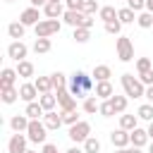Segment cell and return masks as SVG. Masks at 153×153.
I'll use <instances>...</instances> for the list:
<instances>
[{"instance_id":"7402d4cb","label":"cell","mask_w":153,"mask_h":153,"mask_svg":"<svg viewBox=\"0 0 153 153\" xmlns=\"http://www.w3.org/2000/svg\"><path fill=\"white\" fill-rule=\"evenodd\" d=\"M24 24L22 22H12L10 26H7V33H10V38H14V41H22L24 38Z\"/></svg>"},{"instance_id":"f1b7e54d","label":"cell","mask_w":153,"mask_h":153,"mask_svg":"<svg viewBox=\"0 0 153 153\" xmlns=\"http://www.w3.org/2000/svg\"><path fill=\"white\" fill-rule=\"evenodd\" d=\"M33 84H36V88H38V93H41V96H43V93H50V88H53L50 76H38Z\"/></svg>"},{"instance_id":"bcb514c9","label":"cell","mask_w":153,"mask_h":153,"mask_svg":"<svg viewBox=\"0 0 153 153\" xmlns=\"http://www.w3.org/2000/svg\"><path fill=\"white\" fill-rule=\"evenodd\" d=\"M41 153H57V146L55 143H43V151Z\"/></svg>"},{"instance_id":"ba28073f","label":"cell","mask_w":153,"mask_h":153,"mask_svg":"<svg viewBox=\"0 0 153 153\" xmlns=\"http://www.w3.org/2000/svg\"><path fill=\"white\" fill-rule=\"evenodd\" d=\"M57 105L62 108V112L76 110V98L69 93V88H60V91H57Z\"/></svg>"},{"instance_id":"5b68a950","label":"cell","mask_w":153,"mask_h":153,"mask_svg":"<svg viewBox=\"0 0 153 153\" xmlns=\"http://www.w3.org/2000/svg\"><path fill=\"white\" fill-rule=\"evenodd\" d=\"M115 48H117V57L122 62H131L134 60V43L129 41V36H120L117 43H115Z\"/></svg>"},{"instance_id":"30bf717a","label":"cell","mask_w":153,"mask_h":153,"mask_svg":"<svg viewBox=\"0 0 153 153\" xmlns=\"http://www.w3.org/2000/svg\"><path fill=\"white\" fill-rule=\"evenodd\" d=\"M26 141H29V136H24V134H12V139L7 141V151L10 153H26L29 148H26Z\"/></svg>"},{"instance_id":"7c38bea8","label":"cell","mask_w":153,"mask_h":153,"mask_svg":"<svg viewBox=\"0 0 153 153\" xmlns=\"http://www.w3.org/2000/svg\"><path fill=\"white\" fill-rule=\"evenodd\" d=\"M17 69H12V67H5L2 72H0V91H5V88H14V81H17Z\"/></svg>"},{"instance_id":"d4e9b609","label":"cell","mask_w":153,"mask_h":153,"mask_svg":"<svg viewBox=\"0 0 153 153\" xmlns=\"http://www.w3.org/2000/svg\"><path fill=\"white\" fill-rule=\"evenodd\" d=\"M136 122H139L136 115H122V117H120V129L134 131V129H136Z\"/></svg>"},{"instance_id":"f35d334b","label":"cell","mask_w":153,"mask_h":153,"mask_svg":"<svg viewBox=\"0 0 153 153\" xmlns=\"http://www.w3.org/2000/svg\"><path fill=\"white\" fill-rule=\"evenodd\" d=\"M62 122L72 127V124H76V122H81V120H79V115H76V110H69V112H62Z\"/></svg>"},{"instance_id":"f5cc1de1","label":"cell","mask_w":153,"mask_h":153,"mask_svg":"<svg viewBox=\"0 0 153 153\" xmlns=\"http://www.w3.org/2000/svg\"><path fill=\"white\" fill-rule=\"evenodd\" d=\"M129 153H143L141 148H129Z\"/></svg>"},{"instance_id":"8fae6325","label":"cell","mask_w":153,"mask_h":153,"mask_svg":"<svg viewBox=\"0 0 153 153\" xmlns=\"http://www.w3.org/2000/svg\"><path fill=\"white\" fill-rule=\"evenodd\" d=\"M26 53H29V48H26L22 41H12V43L7 45V55H10L12 60H17V62L26 60Z\"/></svg>"},{"instance_id":"484cf974","label":"cell","mask_w":153,"mask_h":153,"mask_svg":"<svg viewBox=\"0 0 153 153\" xmlns=\"http://www.w3.org/2000/svg\"><path fill=\"white\" fill-rule=\"evenodd\" d=\"M98 17L108 24V22H115L117 19V10L112 7V5H105V7H100V12H98Z\"/></svg>"},{"instance_id":"db71d44e","label":"cell","mask_w":153,"mask_h":153,"mask_svg":"<svg viewBox=\"0 0 153 153\" xmlns=\"http://www.w3.org/2000/svg\"><path fill=\"white\" fill-rule=\"evenodd\" d=\"M115 153H129V148H117Z\"/></svg>"},{"instance_id":"1f68e13d","label":"cell","mask_w":153,"mask_h":153,"mask_svg":"<svg viewBox=\"0 0 153 153\" xmlns=\"http://www.w3.org/2000/svg\"><path fill=\"white\" fill-rule=\"evenodd\" d=\"M136 117H139V120H146V122H153V103L141 105L139 112H136Z\"/></svg>"},{"instance_id":"836d02e7","label":"cell","mask_w":153,"mask_h":153,"mask_svg":"<svg viewBox=\"0 0 153 153\" xmlns=\"http://www.w3.org/2000/svg\"><path fill=\"white\" fill-rule=\"evenodd\" d=\"M2 93V103H7V105H12L17 98H19V88H5V91H0Z\"/></svg>"},{"instance_id":"8d00e7d4","label":"cell","mask_w":153,"mask_h":153,"mask_svg":"<svg viewBox=\"0 0 153 153\" xmlns=\"http://www.w3.org/2000/svg\"><path fill=\"white\" fill-rule=\"evenodd\" d=\"M33 50H36V53H48V50H50V38H36Z\"/></svg>"},{"instance_id":"4316f807","label":"cell","mask_w":153,"mask_h":153,"mask_svg":"<svg viewBox=\"0 0 153 153\" xmlns=\"http://www.w3.org/2000/svg\"><path fill=\"white\" fill-rule=\"evenodd\" d=\"M100 110V103H98V98L96 96H88V98H84V112H88V115H96Z\"/></svg>"},{"instance_id":"ac0fdd59","label":"cell","mask_w":153,"mask_h":153,"mask_svg":"<svg viewBox=\"0 0 153 153\" xmlns=\"http://www.w3.org/2000/svg\"><path fill=\"white\" fill-rule=\"evenodd\" d=\"M36 96H38L36 84H22V86H19V98H22V100L33 103V98H36Z\"/></svg>"},{"instance_id":"9a60e30c","label":"cell","mask_w":153,"mask_h":153,"mask_svg":"<svg viewBox=\"0 0 153 153\" xmlns=\"http://www.w3.org/2000/svg\"><path fill=\"white\" fill-rule=\"evenodd\" d=\"M29 122H31V120H29L26 115H14V117L10 120V127H12L14 134H22V131L29 129Z\"/></svg>"},{"instance_id":"d6a6232c","label":"cell","mask_w":153,"mask_h":153,"mask_svg":"<svg viewBox=\"0 0 153 153\" xmlns=\"http://www.w3.org/2000/svg\"><path fill=\"white\" fill-rule=\"evenodd\" d=\"M110 103H112V108H115V112H124L127 110V96H112L110 98Z\"/></svg>"},{"instance_id":"681fc988","label":"cell","mask_w":153,"mask_h":153,"mask_svg":"<svg viewBox=\"0 0 153 153\" xmlns=\"http://www.w3.org/2000/svg\"><path fill=\"white\" fill-rule=\"evenodd\" d=\"M146 131H148V136H151V141H153V122H148V129H146Z\"/></svg>"},{"instance_id":"52a82bcc","label":"cell","mask_w":153,"mask_h":153,"mask_svg":"<svg viewBox=\"0 0 153 153\" xmlns=\"http://www.w3.org/2000/svg\"><path fill=\"white\" fill-rule=\"evenodd\" d=\"M62 19H65V24H69V26H74V29H84V26H86L88 14L76 12V10H67V12L62 14Z\"/></svg>"},{"instance_id":"7dc6e473","label":"cell","mask_w":153,"mask_h":153,"mask_svg":"<svg viewBox=\"0 0 153 153\" xmlns=\"http://www.w3.org/2000/svg\"><path fill=\"white\" fill-rule=\"evenodd\" d=\"M29 2H31V7H41V5L45 7L48 5V0H29Z\"/></svg>"},{"instance_id":"6f0895ef","label":"cell","mask_w":153,"mask_h":153,"mask_svg":"<svg viewBox=\"0 0 153 153\" xmlns=\"http://www.w3.org/2000/svg\"><path fill=\"white\" fill-rule=\"evenodd\" d=\"M5 2H14V0H5Z\"/></svg>"},{"instance_id":"603a6c76","label":"cell","mask_w":153,"mask_h":153,"mask_svg":"<svg viewBox=\"0 0 153 153\" xmlns=\"http://www.w3.org/2000/svg\"><path fill=\"white\" fill-rule=\"evenodd\" d=\"M17 74L22 76V79H29V76H33V65L29 62V60H22V62H17Z\"/></svg>"},{"instance_id":"83f0119b","label":"cell","mask_w":153,"mask_h":153,"mask_svg":"<svg viewBox=\"0 0 153 153\" xmlns=\"http://www.w3.org/2000/svg\"><path fill=\"white\" fill-rule=\"evenodd\" d=\"M117 19H120L122 24H131V22L136 19V12L129 10V7H122V10H117Z\"/></svg>"},{"instance_id":"9c48e42d","label":"cell","mask_w":153,"mask_h":153,"mask_svg":"<svg viewBox=\"0 0 153 153\" xmlns=\"http://www.w3.org/2000/svg\"><path fill=\"white\" fill-rule=\"evenodd\" d=\"M110 141L115 148H127L131 143V134L127 129H115V131H110Z\"/></svg>"},{"instance_id":"60d3db41","label":"cell","mask_w":153,"mask_h":153,"mask_svg":"<svg viewBox=\"0 0 153 153\" xmlns=\"http://www.w3.org/2000/svg\"><path fill=\"white\" fill-rule=\"evenodd\" d=\"M98 112H100L103 117H112V115H115V108H112V103H110V100H103Z\"/></svg>"},{"instance_id":"74e56055","label":"cell","mask_w":153,"mask_h":153,"mask_svg":"<svg viewBox=\"0 0 153 153\" xmlns=\"http://www.w3.org/2000/svg\"><path fill=\"white\" fill-rule=\"evenodd\" d=\"M81 12L91 17V14H96V12H100V7H98V2H96V0H86V2H84V10H81Z\"/></svg>"},{"instance_id":"7a4b0ae2","label":"cell","mask_w":153,"mask_h":153,"mask_svg":"<svg viewBox=\"0 0 153 153\" xmlns=\"http://www.w3.org/2000/svg\"><path fill=\"white\" fill-rule=\"evenodd\" d=\"M122 88H124V96L127 98H141V96H146V86L141 84V79H136L129 72L122 74Z\"/></svg>"},{"instance_id":"11a10c76","label":"cell","mask_w":153,"mask_h":153,"mask_svg":"<svg viewBox=\"0 0 153 153\" xmlns=\"http://www.w3.org/2000/svg\"><path fill=\"white\" fill-rule=\"evenodd\" d=\"M148 153H153V141H151V148H148Z\"/></svg>"},{"instance_id":"ffe728a7","label":"cell","mask_w":153,"mask_h":153,"mask_svg":"<svg viewBox=\"0 0 153 153\" xmlns=\"http://www.w3.org/2000/svg\"><path fill=\"white\" fill-rule=\"evenodd\" d=\"M91 76H96V81H110V76H112V69H110L108 65H96Z\"/></svg>"},{"instance_id":"ab89813d","label":"cell","mask_w":153,"mask_h":153,"mask_svg":"<svg viewBox=\"0 0 153 153\" xmlns=\"http://www.w3.org/2000/svg\"><path fill=\"white\" fill-rule=\"evenodd\" d=\"M120 29H122V22H120V19H115V22H108V24H105V31H108V33H112V36H120Z\"/></svg>"},{"instance_id":"4dcf8cb0","label":"cell","mask_w":153,"mask_h":153,"mask_svg":"<svg viewBox=\"0 0 153 153\" xmlns=\"http://www.w3.org/2000/svg\"><path fill=\"white\" fill-rule=\"evenodd\" d=\"M84 153H100V141L96 136H88L84 141Z\"/></svg>"},{"instance_id":"ee69618b","label":"cell","mask_w":153,"mask_h":153,"mask_svg":"<svg viewBox=\"0 0 153 153\" xmlns=\"http://www.w3.org/2000/svg\"><path fill=\"white\" fill-rule=\"evenodd\" d=\"M84 2H86V0H65L67 10H76V12H81V10H84Z\"/></svg>"},{"instance_id":"4fadbf2b","label":"cell","mask_w":153,"mask_h":153,"mask_svg":"<svg viewBox=\"0 0 153 153\" xmlns=\"http://www.w3.org/2000/svg\"><path fill=\"white\" fill-rule=\"evenodd\" d=\"M19 22H22L24 26H36V24L41 22V14H38V7H26V10L22 12V17H19Z\"/></svg>"},{"instance_id":"3957f363","label":"cell","mask_w":153,"mask_h":153,"mask_svg":"<svg viewBox=\"0 0 153 153\" xmlns=\"http://www.w3.org/2000/svg\"><path fill=\"white\" fill-rule=\"evenodd\" d=\"M60 19H41L36 26H33V31H36V38H48V36H53V33H60Z\"/></svg>"},{"instance_id":"9f6ffc18","label":"cell","mask_w":153,"mask_h":153,"mask_svg":"<svg viewBox=\"0 0 153 153\" xmlns=\"http://www.w3.org/2000/svg\"><path fill=\"white\" fill-rule=\"evenodd\" d=\"M48 2H62V0H48Z\"/></svg>"},{"instance_id":"6da1fadb","label":"cell","mask_w":153,"mask_h":153,"mask_svg":"<svg viewBox=\"0 0 153 153\" xmlns=\"http://www.w3.org/2000/svg\"><path fill=\"white\" fill-rule=\"evenodd\" d=\"M91 91H93V79L86 72H74L69 81V93L74 98H88Z\"/></svg>"},{"instance_id":"d590c367","label":"cell","mask_w":153,"mask_h":153,"mask_svg":"<svg viewBox=\"0 0 153 153\" xmlns=\"http://www.w3.org/2000/svg\"><path fill=\"white\" fill-rule=\"evenodd\" d=\"M50 81H53V88H65V84H67V79H65V74L62 72H55V74H50Z\"/></svg>"},{"instance_id":"f6af8a7d","label":"cell","mask_w":153,"mask_h":153,"mask_svg":"<svg viewBox=\"0 0 153 153\" xmlns=\"http://www.w3.org/2000/svg\"><path fill=\"white\" fill-rule=\"evenodd\" d=\"M139 79H141V84H143V86H153V69H148V72L139 74Z\"/></svg>"},{"instance_id":"e575fe53","label":"cell","mask_w":153,"mask_h":153,"mask_svg":"<svg viewBox=\"0 0 153 153\" xmlns=\"http://www.w3.org/2000/svg\"><path fill=\"white\" fill-rule=\"evenodd\" d=\"M72 38H74L76 43H86V41L91 38V29H74Z\"/></svg>"},{"instance_id":"d6986e66","label":"cell","mask_w":153,"mask_h":153,"mask_svg":"<svg viewBox=\"0 0 153 153\" xmlns=\"http://www.w3.org/2000/svg\"><path fill=\"white\" fill-rule=\"evenodd\" d=\"M24 115L29 117V120H38V117H45V110H43V105L41 103H26V110H24Z\"/></svg>"},{"instance_id":"2e32d148","label":"cell","mask_w":153,"mask_h":153,"mask_svg":"<svg viewBox=\"0 0 153 153\" xmlns=\"http://www.w3.org/2000/svg\"><path fill=\"white\" fill-rule=\"evenodd\" d=\"M131 134V143H134V148H143L148 141H151V136H148V131L146 129H134V131H129Z\"/></svg>"},{"instance_id":"c3c4849f","label":"cell","mask_w":153,"mask_h":153,"mask_svg":"<svg viewBox=\"0 0 153 153\" xmlns=\"http://www.w3.org/2000/svg\"><path fill=\"white\" fill-rule=\"evenodd\" d=\"M146 98L153 103V86H146Z\"/></svg>"},{"instance_id":"8992f818","label":"cell","mask_w":153,"mask_h":153,"mask_svg":"<svg viewBox=\"0 0 153 153\" xmlns=\"http://www.w3.org/2000/svg\"><path fill=\"white\" fill-rule=\"evenodd\" d=\"M88 136H91V124H88V122H84V120H81V122H76V124H72V127H69V139H72V141L84 143Z\"/></svg>"},{"instance_id":"44dd1931","label":"cell","mask_w":153,"mask_h":153,"mask_svg":"<svg viewBox=\"0 0 153 153\" xmlns=\"http://www.w3.org/2000/svg\"><path fill=\"white\" fill-rule=\"evenodd\" d=\"M43 122H45L48 129H60V127L65 124V122H62V115H57L55 110H53V112H45V120H43Z\"/></svg>"},{"instance_id":"277c9868","label":"cell","mask_w":153,"mask_h":153,"mask_svg":"<svg viewBox=\"0 0 153 153\" xmlns=\"http://www.w3.org/2000/svg\"><path fill=\"white\" fill-rule=\"evenodd\" d=\"M45 131H48L45 122H41V120H31V122H29V129H26V136H29L31 143H45V136H48Z\"/></svg>"},{"instance_id":"816d5d0a","label":"cell","mask_w":153,"mask_h":153,"mask_svg":"<svg viewBox=\"0 0 153 153\" xmlns=\"http://www.w3.org/2000/svg\"><path fill=\"white\" fill-rule=\"evenodd\" d=\"M67 153H84V151H81V148H69Z\"/></svg>"},{"instance_id":"f546056e","label":"cell","mask_w":153,"mask_h":153,"mask_svg":"<svg viewBox=\"0 0 153 153\" xmlns=\"http://www.w3.org/2000/svg\"><path fill=\"white\" fill-rule=\"evenodd\" d=\"M136 24L141 26V29H151L153 26V12H148V10H143L139 17H136Z\"/></svg>"},{"instance_id":"7bdbcfd3","label":"cell","mask_w":153,"mask_h":153,"mask_svg":"<svg viewBox=\"0 0 153 153\" xmlns=\"http://www.w3.org/2000/svg\"><path fill=\"white\" fill-rule=\"evenodd\" d=\"M127 7L134 12H141V10H146V0H127Z\"/></svg>"},{"instance_id":"e0dca14e","label":"cell","mask_w":153,"mask_h":153,"mask_svg":"<svg viewBox=\"0 0 153 153\" xmlns=\"http://www.w3.org/2000/svg\"><path fill=\"white\" fill-rule=\"evenodd\" d=\"M65 12H67V10H62V2H48V5L43 7V14H45L48 19H60Z\"/></svg>"},{"instance_id":"cb8c5ba5","label":"cell","mask_w":153,"mask_h":153,"mask_svg":"<svg viewBox=\"0 0 153 153\" xmlns=\"http://www.w3.org/2000/svg\"><path fill=\"white\" fill-rule=\"evenodd\" d=\"M38 103L43 105V110H45V112H53V110H55V105H57V96H53V93H43V96L38 98Z\"/></svg>"},{"instance_id":"f907efd6","label":"cell","mask_w":153,"mask_h":153,"mask_svg":"<svg viewBox=\"0 0 153 153\" xmlns=\"http://www.w3.org/2000/svg\"><path fill=\"white\" fill-rule=\"evenodd\" d=\"M146 10H148V12H153V0H146Z\"/></svg>"},{"instance_id":"b9f144b4","label":"cell","mask_w":153,"mask_h":153,"mask_svg":"<svg viewBox=\"0 0 153 153\" xmlns=\"http://www.w3.org/2000/svg\"><path fill=\"white\" fill-rule=\"evenodd\" d=\"M136 69H139V74L148 72V69H151V60H148V57H139V60H136Z\"/></svg>"},{"instance_id":"680465c9","label":"cell","mask_w":153,"mask_h":153,"mask_svg":"<svg viewBox=\"0 0 153 153\" xmlns=\"http://www.w3.org/2000/svg\"><path fill=\"white\" fill-rule=\"evenodd\" d=\"M26 153H36V151H26Z\"/></svg>"},{"instance_id":"5bb4252c","label":"cell","mask_w":153,"mask_h":153,"mask_svg":"<svg viewBox=\"0 0 153 153\" xmlns=\"http://www.w3.org/2000/svg\"><path fill=\"white\" fill-rule=\"evenodd\" d=\"M112 96H115V91H112V84L110 81H96V98L110 100Z\"/></svg>"}]
</instances>
